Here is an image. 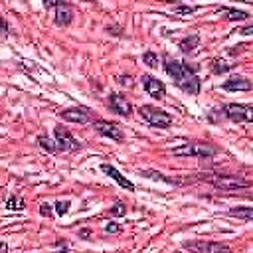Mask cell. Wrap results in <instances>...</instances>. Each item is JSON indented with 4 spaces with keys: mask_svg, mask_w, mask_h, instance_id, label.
Listing matches in <instances>:
<instances>
[{
    "mask_svg": "<svg viewBox=\"0 0 253 253\" xmlns=\"http://www.w3.org/2000/svg\"><path fill=\"white\" fill-rule=\"evenodd\" d=\"M164 59V71L172 77V81L184 91V93H188V95H198L200 93V87H202V81H200V77L196 75V69H198V65H186V63H182V61H178V59H172L170 55H164L162 57Z\"/></svg>",
    "mask_w": 253,
    "mask_h": 253,
    "instance_id": "obj_1",
    "label": "cell"
},
{
    "mask_svg": "<svg viewBox=\"0 0 253 253\" xmlns=\"http://www.w3.org/2000/svg\"><path fill=\"white\" fill-rule=\"evenodd\" d=\"M202 180H206L208 184H211L213 188L217 190H241V188H249L251 182L237 176V174H221V172H215V174H206L202 176Z\"/></svg>",
    "mask_w": 253,
    "mask_h": 253,
    "instance_id": "obj_2",
    "label": "cell"
},
{
    "mask_svg": "<svg viewBox=\"0 0 253 253\" xmlns=\"http://www.w3.org/2000/svg\"><path fill=\"white\" fill-rule=\"evenodd\" d=\"M174 156H190V158H211L217 154V146L210 142H186L182 146L172 148Z\"/></svg>",
    "mask_w": 253,
    "mask_h": 253,
    "instance_id": "obj_3",
    "label": "cell"
},
{
    "mask_svg": "<svg viewBox=\"0 0 253 253\" xmlns=\"http://www.w3.org/2000/svg\"><path fill=\"white\" fill-rule=\"evenodd\" d=\"M140 117L150 125V126H156V128H168L172 125V115L158 109V107H152V105H142L138 109Z\"/></svg>",
    "mask_w": 253,
    "mask_h": 253,
    "instance_id": "obj_4",
    "label": "cell"
},
{
    "mask_svg": "<svg viewBox=\"0 0 253 253\" xmlns=\"http://www.w3.org/2000/svg\"><path fill=\"white\" fill-rule=\"evenodd\" d=\"M225 119L233 121V123H253V107L251 105H243V103H227L223 105V109L219 111Z\"/></svg>",
    "mask_w": 253,
    "mask_h": 253,
    "instance_id": "obj_5",
    "label": "cell"
},
{
    "mask_svg": "<svg viewBox=\"0 0 253 253\" xmlns=\"http://www.w3.org/2000/svg\"><path fill=\"white\" fill-rule=\"evenodd\" d=\"M182 247L190 253H231V249L221 241H184Z\"/></svg>",
    "mask_w": 253,
    "mask_h": 253,
    "instance_id": "obj_6",
    "label": "cell"
},
{
    "mask_svg": "<svg viewBox=\"0 0 253 253\" xmlns=\"http://www.w3.org/2000/svg\"><path fill=\"white\" fill-rule=\"evenodd\" d=\"M43 6L47 10L49 8L55 10V14H53L55 26H67V24H71V20H73V8H71V4H67V2H43Z\"/></svg>",
    "mask_w": 253,
    "mask_h": 253,
    "instance_id": "obj_7",
    "label": "cell"
},
{
    "mask_svg": "<svg viewBox=\"0 0 253 253\" xmlns=\"http://www.w3.org/2000/svg\"><path fill=\"white\" fill-rule=\"evenodd\" d=\"M93 128H95L101 136H107V138H111V140H115V142H123V140H125V134H123L121 126L115 125V123H111V121L97 119V121H93Z\"/></svg>",
    "mask_w": 253,
    "mask_h": 253,
    "instance_id": "obj_8",
    "label": "cell"
},
{
    "mask_svg": "<svg viewBox=\"0 0 253 253\" xmlns=\"http://www.w3.org/2000/svg\"><path fill=\"white\" fill-rule=\"evenodd\" d=\"M53 136L57 140V146L61 152H67V150H79L81 148V142L63 126H55L53 128Z\"/></svg>",
    "mask_w": 253,
    "mask_h": 253,
    "instance_id": "obj_9",
    "label": "cell"
},
{
    "mask_svg": "<svg viewBox=\"0 0 253 253\" xmlns=\"http://www.w3.org/2000/svg\"><path fill=\"white\" fill-rule=\"evenodd\" d=\"M140 81H142V87H144V91L152 97V99H162L164 95H166V87H164V83L160 81V79H156V77H152V75H142L140 77Z\"/></svg>",
    "mask_w": 253,
    "mask_h": 253,
    "instance_id": "obj_10",
    "label": "cell"
},
{
    "mask_svg": "<svg viewBox=\"0 0 253 253\" xmlns=\"http://www.w3.org/2000/svg\"><path fill=\"white\" fill-rule=\"evenodd\" d=\"M109 107H111V111H115V113L121 115V117H128V115L132 113V107H130V103L126 101V97H123V95H119V93H111V95H109Z\"/></svg>",
    "mask_w": 253,
    "mask_h": 253,
    "instance_id": "obj_11",
    "label": "cell"
},
{
    "mask_svg": "<svg viewBox=\"0 0 253 253\" xmlns=\"http://www.w3.org/2000/svg\"><path fill=\"white\" fill-rule=\"evenodd\" d=\"M61 119L69 121V123H89L91 115H89V109H85V107H73V109L61 111Z\"/></svg>",
    "mask_w": 253,
    "mask_h": 253,
    "instance_id": "obj_12",
    "label": "cell"
},
{
    "mask_svg": "<svg viewBox=\"0 0 253 253\" xmlns=\"http://www.w3.org/2000/svg\"><path fill=\"white\" fill-rule=\"evenodd\" d=\"M223 89L225 91H251L253 83L243 75H231L229 79L223 81Z\"/></svg>",
    "mask_w": 253,
    "mask_h": 253,
    "instance_id": "obj_13",
    "label": "cell"
},
{
    "mask_svg": "<svg viewBox=\"0 0 253 253\" xmlns=\"http://www.w3.org/2000/svg\"><path fill=\"white\" fill-rule=\"evenodd\" d=\"M101 170H103L107 176H111V178H113V180H115L119 186H123L125 190L134 192V184H132L130 180H126V178H125V176H123V174H121V172H119L115 166H111V164H101Z\"/></svg>",
    "mask_w": 253,
    "mask_h": 253,
    "instance_id": "obj_14",
    "label": "cell"
},
{
    "mask_svg": "<svg viewBox=\"0 0 253 253\" xmlns=\"http://www.w3.org/2000/svg\"><path fill=\"white\" fill-rule=\"evenodd\" d=\"M227 213L241 221H253V206H237V208H231Z\"/></svg>",
    "mask_w": 253,
    "mask_h": 253,
    "instance_id": "obj_15",
    "label": "cell"
},
{
    "mask_svg": "<svg viewBox=\"0 0 253 253\" xmlns=\"http://www.w3.org/2000/svg\"><path fill=\"white\" fill-rule=\"evenodd\" d=\"M221 14H225L223 18L225 20H229V22H241V20H247L249 18V14L245 12V10H235V8H227V6H221V8H217Z\"/></svg>",
    "mask_w": 253,
    "mask_h": 253,
    "instance_id": "obj_16",
    "label": "cell"
},
{
    "mask_svg": "<svg viewBox=\"0 0 253 253\" xmlns=\"http://www.w3.org/2000/svg\"><path fill=\"white\" fill-rule=\"evenodd\" d=\"M198 43H200V36H196V34H192V36H188V38H184V40H180V43H178V47L184 51V53H192L196 47H198Z\"/></svg>",
    "mask_w": 253,
    "mask_h": 253,
    "instance_id": "obj_17",
    "label": "cell"
},
{
    "mask_svg": "<svg viewBox=\"0 0 253 253\" xmlns=\"http://www.w3.org/2000/svg\"><path fill=\"white\" fill-rule=\"evenodd\" d=\"M38 144H40V148H43V150H47V152H61L59 150V146H57V140H53V138H49V136H45V134H40L38 136Z\"/></svg>",
    "mask_w": 253,
    "mask_h": 253,
    "instance_id": "obj_18",
    "label": "cell"
},
{
    "mask_svg": "<svg viewBox=\"0 0 253 253\" xmlns=\"http://www.w3.org/2000/svg\"><path fill=\"white\" fill-rule=\"evenodd\" d=\"M210 67H211V71H213L215 75H221V73L229 71V69L233 67V63H225V61H221V59H213V61L210 63Z\"/></svg>",
    "mask_w": 253,
    "mask_h": 253,
    "instance_id": "obj_19",
    "label": "cell"
},
{
    "mask_svg": "<svg viewBox=\"0 0 253 253\" xmlns=\"http://www.w3.org/2000/svg\"><path fill=\"white\" fill-rule=\"evenodd\" d=\"M6 208L8 210H24L26 202L22 196H10V198H6Z\"/></svg>",
    "mask_w": 253,
    "mask_h": 253,
    "instance_id": "obj_20",
    "label": "cell"
},
{
    "mask_svg": "<svg viewBox=\"0 0 253 253\" xmlns=\"http://www.w3.org/2000/svg\"><path fill=\"white\" fill-rule=\"evenodd\" d=\"M140 176H144V178H152V180H162V182H166V184H174L172 178H166V176H162V174L156 172V170H140Z\"/></svg>",
    "mask_w": 253,
    "mask_h": 253,
    "instance_id": "obj_21",
    "label": "cell"
},
{
    "mask_svg": "<svg viewBox=\"0 0 253 253\" xmlns=\"http://www.w3.org/2000/svg\"><path fill=\"white\" fill-rule=\"evenodd\" d=\"M198 8H200V6H182V4H178V6H174V12H176L178 16H190V14H194Z\"/></svg>",
    "mask_w": 253,
    "mask_h": 253,
    "instance_id": "obj_22",
    "label": "cell"
},
{
    "mask_svg": "<svg viewBox=\"0 0 253 253\" xmlns=\"http://www.w3.org/2000/svg\"><path fill=\"white\" fill-rule=\"evenodd\" d=\"M142 61L148 65V67H156L158 65V55L154 51H144L142 53Z\"/></svg>",
    "mask_w": 253,
    "mask_h": 253,
    "instance_id": "obj_23",
    "label": "cell"
},
{
    "mask_svg": "<svg viewBox=\"0 0 253 253\" xmlns=\"http://www.w3.org/2000/svg\"><path fill=\"white\" fill-rule=\"evenodd\" d=\"M126 213V206L123 204V202H117L113 208H111V215L113 217H121V215H125Z\"/></svg>",
    "mask_w": 253,
    "mask_h": 253,
    "instance_id": "obj_24",
    "label": "cell"
},
{
    "mask_svg": "<svg viewBox=\"0 0 253 253\" xmlns=\"http://www.w3.org/2000/svg\"><path fill=\"white\" fill-rule=\"evenodd\" d=\"M67 211H69V202H67V200H65V202H61V200L55 202V213H57V215H65Z\"/></svg>",
    "mask_w": 253,
    "mask_h": 253,
    "instance_id": "obj_25",
    "label": "cell"
},
{
    "mask_svg": "<svg viewBox=\"0 0 253 253\" xmlns=\"http://www.w3.org/2000/svg\"><path fill=\"white\" fill-rule=\"evenodd\" d=\"M55 247H57V249H55L53 253H67V241H65V239H57V241H55Z\"/></svg>",
    "mask_w": 253,
    "mask_h": 253,
    "instance_id": "obj_26",
    "label": "cell"
},
{
    "mask_svg": "<svg viewBox=\"0 0 253 253\" xmlns=\"http://www.w3.org/2000/svg\"><path fill=\"white\" fill-rule=\"evenodd\" d=\"M105 231H107V233H119L121 227H119L117 223H107V225H105Z\"/></svg>",
    "mask_w": 253,
    "mask_h": 253,
    "instance_id": "obj_27",
    "label": "cell"
},
{
    "mask_svg": "<svg viewBox=\"0 0 253 253\" xmlns=\"http://www.w3.org/2000/svg\"><path fill=\"white\" fill-rule=\"evenodd\" d=\"M40 213L42 215H51V206L49 204H42L40 206Z\"/></svg>",
    "mask_w": 253,
    "mask_h": 253,
    "instance_id": "obj_28",
    "label": "cell"
},
{
    "mask_svg": "<svg viewBox=\"0 0 253 253\" xmlns=\"http://www.w3.org/2000/svg\"><path fill=\"white\" fill-rule=\"evenodd\" d=\"M239 34H241V36H251V34H253V26H243V28H239Z\"/></svg>",
    "mask_w": 253,
    "mask_h": 253,
    "instance_id": "obj_29",
    "label": "cell"
},
{
    "mask_svg": "<svg viewBox=\"0 0 253 253\" xmlns=\"http://www.w3.org/2000/svg\"><path fill=\"white\" fill-rule=\"evenodd\" d=\"M119 83H121V85H132V81H130V77H128V75H126V77H125V75H121V77H119Z\"/></svg>",
    "mask_w": 253,
    "mask_h": 253,
    "instance_id": "obj_30",
    "label": "cell"
},
{
    "mask_svg": "<svg viewBox=\"0 0 253 253\" xmlns=\"http://www.w3.org/2000/svg\"><path fill=\"white\" fill-rule=\"evenodd\" d=\"M6 36H8V22L2 18V40H4Z\"/></svg>",
    "mask_w": 253,
    "mask_h": 253,
    "instance_id": "obj_31",
    "label": "cell"
},
{
    "mask_svg": "<svg viewBox=\"0 0 253 253\" xmlns=\"http://www.w3.org/2000/svg\"><path fill=\"white\" fill-rule=\"evenodd\" d=\"M79 235H81L83 239H89V235H91V231H89V229H81V231H79Z\"/></svg>",
    "mask_w": 253,
    "mask_h": 253,
    "instance_id": "obj_32",
    "label": "cell"
}]
</instances>
